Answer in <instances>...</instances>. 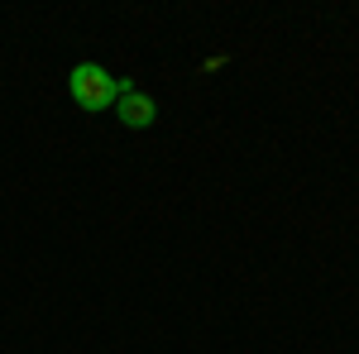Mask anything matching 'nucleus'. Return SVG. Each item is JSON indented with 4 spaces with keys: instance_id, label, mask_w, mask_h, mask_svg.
Listing matches in <instances>:
<instances>
[{
    "instance_id": "obj_1",
    "label": "nucleus",
    "mask_w": 359,
    "mask_h": 354,
    "mask_svg": "<svg viewBox=\"0 0 359 354\" xmlns=\"http://www.w3.org/2000/svg\"><path fill=\"white\" fill-rule=\"evenodd\" d=\"M67 91L82 110H111L120 101V77H111L101 62H77L67 72Z\"/></svg>"
},
{
    "instance_id": "obj_2",
    "label": "nucleus",
    "mask_w": 359,
    "mask_h": 354,
    "mask_svg": "<svg viewBox=\"0 0 359 354\" xmlns=\"http://www.w3.org/2000/svg\"><path fill=\"white\" fill-rule=\"evenodd\" d=\"M115 115H120V125H125V130H149V125L158 120V101H154V96H144L130 77H120V101H115Z\"/></svg>"
}]
</instances>
